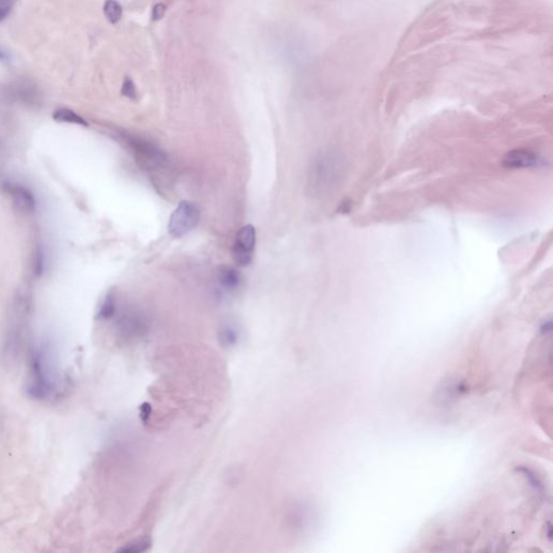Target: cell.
<instances>
[{"instance_id":"cell-1","label":"cell","mask_w":553,"mask_h":553,"mask_svg":"<svg viewBox=\"0 0 553 553\" xmlns=\"http://www.w3.org/2000/svg\"><path fill=\"white\" fill-rule=\"evenodd\" d=\"M27 393L37 400H48L58 393V372L52 359V352L46 345L34 346L29 354Z\"/></svg>"},{"instance_id":"cell-2","label":"cell","mask_w":553,"mask_h":553,"mask_svg":"<svg viewBox=\"0 0 553 553\" xmlns=\"http://www.w3.org/2000/svg\"><path fill=\"white\" fill-rule=\"evenodd\" d=\"M124 140L138 165L145 170H160L167 165V155L151 142L132 135H124Z\"/></svg>"},{"instance_id":"cell-3","label":"cell","mask_w":553,"mask_h":553,"mask_svg":"<svg viewBox=\"0 0 553 553\" xmlns=\"http://www.w3.org/2000/svg\"><path fill=\"white\" fill-rule=\"evenodd\" d=\"M199 220L200 210L197 204L182 201L171 215L167 231L174 238H182L198 225Z\"/></svg>"},{"instance_id":"cell-4","label":"cell","mask_w":553,"mask_h":553,"mask_svg":"<svg viewBox=\"0 0 553 553\" xmlns=\"http://www.w3.org/2000/svg\"><path fill=\"white\" fill-rule=\"evenodd\" d=\"M256 245V231L252 225L241 227L236 236L233 248V258L236 264L240 267H245L252 262Z\"/></svg>"},{"instance_id":"cell-5","label":"cell","mask_w":553,"mask_h":553,"mask_svg":"<svg viewBox=\"0 0 553 553\" xmlns=\"http://www.w3.org/2000/svg\"><path fill=\"white\" fill-rule=\"evenodd\" d=\"M338 172V163L330 156H322L313 163L311 170V186L315 190H327L332 185Z\"/></svg>"},{"instance_id":"cell-6","label":"cell","mask_w":553,"mask_h":553,"mask_svg":"<svg viewBox=\"0 0 553 553\" xmlns=\"http://www.w3.org/2000/svg\"><path fill=\"white\" fill-rule=\"evenodd\" d=\"M3 190L13 198V204L19 211L25 212V213H33L35 211L36 199L28 188L22 185L10 182L3 183Z\"/></svg>"},{"instance_id":"cell-7","label":"cell","mask_w":553,"mask_h":553,"mask_svg":"<svg viewBox=\"0 0 553 553\" xmlns=\"http://www.w3.org/2000/svg\"><path fill=\"white\" fill-rule=\"evenodd\" d=\"M540 158L527 149H515L509 151L504 158V165L508 169H525V167H538Z\"/></svg>"},{"instance_id":"cell-8","label":"cell","mask_w":553,"mask_h":553,"mask_svg":"<svg viewBox=\"0 0 553 553\" xmlns=\"http://www.w3.org/2000/svg\"><path fill=\"white\" fill-rule=\"evenodd\" d=\"M219 281L224 289L235 291L241 284V276L235 268L223 267L220 270Z\"/></svg>"},{"instance_id":"cell-9","label":"cell","mask_w":553,"mask_h":553,"mask_svg":"<svg viewBox=\"0 0 553 553\" xmlns=\"http://www.w3.org/2000/svg\"><path fill=\"white\" fill-rule=\"evenodd\" d=\"M53 119L64 124H77V126H88V122L83 119L81 115L68 108H58L54 112Z\"/></svg>"},{"instance_id":"cell-10","label":"cell","mask_w":553,"mask_h":553,"mask_svg":"<svg viewBox=\"0 0 553 553\" xmlns=\"http://www.w3.org/2000/svg\"><path fill=\"white\" fill-rule=\"evenodd\" d=\"M104 15L108 22L117 24L122 17V7L116 0H106L104 3Z\"/></svg>"},{"instance_id":"cell-11","label":"cell","mask_w":553,"mask_h":553,"mask_svg":"<svg viewBox=\"0 0 553 553\" xmlns=\"http://www.w3.org/2000/svg\"><path fill=\"white\" fill-rule=\"evenodd\" d=\"M116 299H115V296L112 295V294H108V295L105 297L103 303L101 304L100 311H99V317H100L101 319L112 318L113 315L116 313Z\"/></svg>"},{"instance_id":"cell-12","label":"cell","mask_w":553,"mask_h":553,"mask_svg":"<svg viewBox=\"0 0 553 553\" xmlns=\"http://www.w3.org/2000/svg\"><path fill=\"white\" fill-rule=\"evenodd\" d=\"M33 272L36 276H40L44 272V254L42 247H37L33 256Z\"/></svg>"},{"instance_id":"cell-13","label":"cell","mask_w":553,"mask_h":553,"mask_svg":"<svg viewBox=\"0 0 553 553\" xmlns=\"http://www.w3.org/2000/svg\"><path fill=\"white\" fill-rule=\"evenodd\" d=\"M17 0H0V22H3L13 13Z\"/></svg>"},{"instance_id":"cell-14","label":"cell","mask_w":553,"mask_h":553,"mask_svg":"<svg viewBox=\"0 0 553 553\" xmlns=\"http://www.w3.org/2000/svg\"><path fill=\"white\" fill-rule=\"evenodd\" d=\"M122 92L124 97H129V99H132V100L135 99V85H134L133 81L129 79V78H126V81H124V85H122Z\"/></svg>"},{"instance_id":"cell-15","label":"cell","mask_w":553,"mask_h":553,"mask_svg":"<svg viewBox=\"0 0 553 553\" xmlns=\"http://www.w3.org/2000/svg\"><path fill=\"white\" fill-rule=\"evenodd\" d=\"M165 7L163 5V3H158L157 6H155V8L153 9V17L154 19H159L163 17L165 15Z\"/></svg>"},{"instance_id":"cell-16","label":"cell","mask_w":553,"mask_h":553,"mask_svg":"<svg viewBox=\"0 0 553 553\" xmlns=\"http://www.w3.org/2000/svg\"><path fill=\"white\" fill-rule=\"evenodd\" d=\"M10 60V56L3 50V49L0 48V62H8Z\"/></svg>"}]
</instances>
